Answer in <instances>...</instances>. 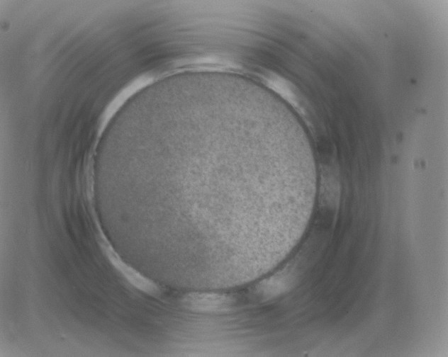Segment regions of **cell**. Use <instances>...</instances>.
<instances>
[{"mask_svg": "<svg viewBox=\"0 0 448 357\" xmlns=\"http://www.w3.org/2000/svg\"><path fill=\"white\" fill-rule=\"evenodd\" d=\"M182 307L191 312L203 314H219L230 311L233 300L228 295L217 293L192 292L181 299Z\"/></svg>", "mask_w": 448, "mask_h": 357, "instance_id": "6da1fadb", "label": "cell"}, {"mask_svg": "<svg viewBox=\"0 0 448 357\" xmlns=\"http://www.w3.org/2000/svg\"><path fill=\"white\" fill-rule=\"evenodd\" d=\"M258 81L279 97L291 105L298 101L296 87L286 78L269 69H262L257 73Z\"/></svg>", "mask_w": 448, "mask_h": 357, "instance_id": "7a4b0ae2", "label": "cell"}, {"mask_svg": "<svg viewBox=\"0 0 448 357\" xmlns=\"http://www.w3.org/2000/svg\"><path fill=\"white\" fill-rule=\"evenodd\" d=\"M289 286V280L284 274L274 276L262 282L257 287V293L264 299H271L284 292Z\"/></svg>", "mask_w": 448, "mask_h": 357, "instance_id": "3957f363", "label": "cell"}]
</instances>
